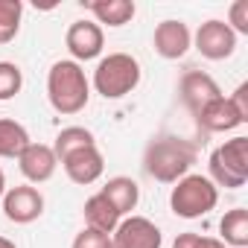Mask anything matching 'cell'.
Segmentation results:
<instances>
[{"label": "cell", "instance_id": "cell-4", "mask_svg": "<svg viewBox=\"0 0 248 248\" xmlns=\"http://www.w3.org/2000/svg\"><path fill=\"white\" fill-rule=\"evenodd\" d=\"M207 170H210V181L216 187H225V190L245 187V181H248V138L236 135V138L225 140L222 146H216L210 152Z\"/></svg>", "mask_w": 248, "mask_h": 248}, {"label": "cell", "instance_id": "cell-28", "mask_svg": "<svg viewBox=\"0 0 248 248\" xmlns=\"http://www.w3.org/2000/svg\"><path fill=\"white\" fill-rule=\"evenodd\" d=\"M0 248H18L12 239H6V236H0Z\"/></svg>", "mask_w": 248, "mask_h": 248}, {"label": "cell", "instance_id": "cell-7", "mask_svg": "<svg viewBox=\"0 0 248 248\" xmlns=\"http://www.w3.org/2000/svg\"><path fill=\"white\" fill-rule=\"evenodd\" d=\"M193 44H196V50H199L204 59L222 62V59H231V56H233V50H236V32H233L225 21L210 18V21H204V24L196 30Z\"/></svg>", "mask_w": 248, "mask_h": 248}, {"label": "cell", "instance_id": "cell-25", "mask_svg": "<svg viewBox=\"0 0 248 248\" xmlns=\"http://www.w3.org/2000/svg\"><path fill=\"white\" fill-rule=\"evenodd\" d=\"M228 27L236 35H248V0H236L228 12Z\"/></svg>", "mask_w": 248, "mask_h": 248}, {"label": "cell", "instance_id": "cell-18", "mask_svg": "<svg viewBox=\"0 0 248 248\" xmlns=\"http://www.w3.org/2000/svg\"><path fill=\"white\" fill-rule=\"evenodd\" d=\"M88 146H96L93 132L85 129V126H67V129H62V132L56 135L53 152H56V158H59V164H62L67 155H73V152H79V149H88Z\"/></svg>", "mask_w": 248, "mask_h": 248}, {"label": "cell", "instance_id": "cell-6", "mask_svg": "<svg viewBox=\"0 0 248 248\" xmlns=\"http://www.w3.org/2000/svg\"><path fill=\"white\" fill-rule=\"evenodd\" d=\"M111 245L114 248H161L164 233L146 216H123L111 233Z\"/></svg>", "mask_w": 248, "mask_h": 248}, {"label": "cell", "instance_id": "cell-26", "mask_svg": "<svg viewBox=\"0 0 248 248\" xmlns=\"http://www.w3.org/2000/svg\"><path fill=\"white\" fill-rule=\"evenodd\" d=\"M228 99H231V105L236 108L239 120H242V123H248V82H242V85H239Z\"/></svg>", "mask_w": 248, "mask_h": 248}, {"label": "cell", "instance_id": "cell-13", "mask_svg": "<svg viewBox=\"0 0 248 248\" xmlns=\"http://www.w3.org/2000/svg\"><path fill=\"white\" fill-rule=\"evenodd\" d=\"M62 167H64V172H67V178L73 184L88 187V184H93L105 172V158H102V152L96 146H88V149H79V152L67 155L62 161Z\"/></svg>", "mask_w": 248, "mask_h": 248}, {"label": "cell", "instance_id": "cell-11", "mask_svg": "<svg viewBox=\"0 0 248 248\" xmlns=\"http://www.w3.org/2000/svg\"><path fill=\"white\" fill-rule=\"evenodd\" d=\"M152 47L161 59L175 62V59L187 56V50L193 47V32L184 21H161L152 35Z\"/></svg>", "mask_w": 248, "mask_h": 248}, {"label": "cell", "instance_id": "cell-2", "mask_svg": "<svg viewBox=\"0 0 248 248\" xmlns=\"http://www.w3.org/2000/svg\"><path fill=\"white\" fill-rule=\"evenodd\" d=\"M47 99L64 117L85 111V105L91 99V82H88L82 64H76L73 59L56 62L47 73Z\"/></svg>", "mask_w": 248, "mask_h": 248}, {"label": "cell", "instance_id": "cell-5", "mask_svg": "<svg viewBox=\"0 0 248 248\" xmlns=\"http://www.w3.org/2000/svg\"><path fill=\"white\" fill-rule=\"evenodd\" d=\"M219 202V187L207 175H184L170 193V207L181 219H202Z\"/></svg>", "mask_w": 248, "mask_h": 248}, {"label": "cell", "instance_id": "cell-8", "mask_svg": "<svg viewBox=\"0 0 248 248\" xmlns=\"http://www.w3.org/2000/svg\"><path fill=\"white\" fill-rule=\"evenodd\" d=\"M44 213V196L32 184H18L9 187L3 196V216L15 225H30Z\"/></svg>", "mask_w": 248, "mask_h": 248}, {"label": "cell", "instance_id": "cell-22", "mask_svg": "<svg viewBox=\"0 0 248 248\" xmlns=\"http://www.w3.org/2000/svg\"><path fill=\"white\" fill-rule=\"evenodd\" d=\"M24 88V73L15 62H0V102L18 96Z\"/></svg>", "mask_w": 248, "mask_h": 248}, {"label": "cell", "instance_id": "cell-21", "mask_svg": "<svg viewBox=\"0 0 248 248\" xmlns=\"http://www.w3.org/2000/svg\"><path fill=\"white\" fill-rule=\"evenodd\" d=\"M24 3L21 0H0V44H9L21 32Z\"/></svg>", "mask_w": 248, "mask_h": 248}, {"label": "cell", "instance_id": "cell-9", "mask_svg": "<svg viewBox=\"0 0 248 248\" xmlns=\"http://www.w3.org/2000/svg\"><path fill=\"white\" fill-rule=\"evenodd\" d=\"M64 44H67V50H70V56H73L76 64H79V62H91V59H96V56L102 53V47H105V32H102V27H99L96 21L82 18V21H73V24L67 27Z\"/></svg>", "mask_w": 248, "mask_h": 248}, {"label": "cell", "instance_id": "cell-12", "mask_svg": "<svg viewBox=\"0 0 248 248\" xmlns=\"http://www.w3.org/2000/svg\"><path fill=\"white\" fill-rule=\"evenodd\" d=\"M18 167L24 172V178L30 184H44L56 175V167H59V158L53 152V146L47 143H30L21 155H18Z\"/></svg>", "mask_w": 248, "mask_h": 248}, {"label": "cell", "instance_id": "cell-16", "mask_svg": "<svg viewBox=\"0 0 248 248\" xmlns=\"http://www.w3.org/2000/svg\"><path fill=\"white\" fill-rule=\"evenodd\" d=\"M88 12L93 15L96 24L126 27L138 15V6H135V0H96V3H88Z\"/></svg>", "mask_w": 248, "mask_h": 248}, {"label": "cell", "instance_id": "cell-24", "mask_svg": "<svg viewBox=\"0 0 248 248\" xmlns=\"http://www.w3.org/2000/svg\"><path fill=\"white\" fill-rule=\"evenodd\" d=\"M70 248H114V245H111V233H102V231H93V228H82Z\"/></svg>", "mask_w": 248, "mask_h": 248}, {"label": "cell", "instance_id": "cell-1", "mask_svg": "<svg viewBox=\"0 0 248 248\" xmlns=\"http://www.w3.org/2000/svg\"><path fill=\"white\" fill-rule=\"evenodd\" d=\"M196 158H199L196 143L175 135H158L143 149V170L149 178L161 184H175L184 175H190V167L196 164Z\"/></svg>", "mask_w": 248, "mask_h": 248}, {"label": "cell", "instance_id": "cell-15", "mask_svg": "<svg viewBox=\"0 0 248 248\" xmlns=\"http://www.w3.org/2000/svg\"><path fill=\"white\" fill-rule=\"evenodd\" d=\"M99 193L111 202V207H114L120 216H132V210H135L138 202H140V187H138V181L129 178V175H114V178H108Z\"/></svg>", "mask_w": 248, "mask_h": 248}, {"label": "cell", "instance_id": "cell-20", "mask_svg": "<svg viewBox=\"0 0 248 248\" xmlns=\"http://www.w3.org/2000/svg\"><path fill=\"white\" fill-rule=\"evenodd\" d=\"M219 231H222V242L231 248H245L248 245V210L245 207H233L219 219Z\"/></svg>", "mask_w": 248, "mask_h": 248}, {"label": "cell", "instance_id": "cell-19", "mask_svg": "<svg viewBox=\"0 0 248 248\" xmlns=\"http://www.w3.org/2000/svg\"><path fill=\"white\" fill-rule=\"evenodd\" d=\"M30 132L21 126L18 120L3 117L0 120V158H18L30 146Z\"/></svg>", "mask_w": 248, "mask_h": 248}, {"label": "cell", "instance_id": "cell-27", "mask_svg": "<svg viewBox=\"0 0 248 248\" xmlns=\"http://www.w3.org/2000/svg\"><path fill=\"white\" fill-rule=\"evenodd\" d=\"M6 196V175H3V170H0V199Z\"/></svg>", "mask_w": 248, "mask_h": 248}, {"label": "cell", "instance_id": "cell-10", "mask_svg": "<svg viewBox=\"0 0 248 248\" xmlns=\"http://www.w3.org/2000/svg\"><path fill=\"white\" fill-rule=\"evenodd\" d=\"M178 96H181L184 108L196 117L207 102L219 99L222 91H219V85H216V79L210 73H204V70H187L181 76V82H178Z\"/></svg>", "mask_w": 248, "mask_h": 248}, {"label": "cell", "instance_id": "cell-23", "mask_svg": "<svg viewBox=\"0 0 248 248\" xmlns=\"http://www.w3.org/2000/svg\"><path fill=\"white\" fill-rule=\"evenodd\" d=\"M172 248H228L222 239L216 236H202V233H193V231H184L175 236Z\"/></svg>", "mask_w": 248, "mask_h": 248}, {"label": "cell", "instance_id": "cell-3", "mask_svg": "<svg viewBox=\"0 0 248 248\" xmlns=\"http://www.w3.org/2000/svg\"><path fill=\"white\" fill-rule=\"evenodd\" d=\"M140 62L129 53H108L93 70V91L105 99H123L140 85Z\"/></svg>", "mask_w": 248, "mask_h": 248}, {"label": "cell", "instance_id": "cell-14", "mask_svg": "<svg viewBox=\"0 0 248 248\" xmlns=\"http://www.w3.org/2000/svg\"><path fill=\"white\" fill-rule=\"evenodd\" d=\"M196 123L204 132H233L236 126H242V120H239V114H236V108L231 105L228 96H219V99L207 102L196 114Z\"/></svg>", "mask_w": 248, "mask_h": 248}, {"label": "cell", "instance_id": "cell-17", "mask_svg": "<svg viewBox=\"0 0 248 248\" xmlns=\"http://www.w3.org/2000/svg\"><path fill=\"white\" fill-rule=\"evenodd\" d=\"M85 225L93 228V231H102V233H114V228L120 225V213L111 207V202L102 196V193H93L88 202H85Z\"/></svg>", "mask_w": 248, "mask_h": 248}]
</instances>
